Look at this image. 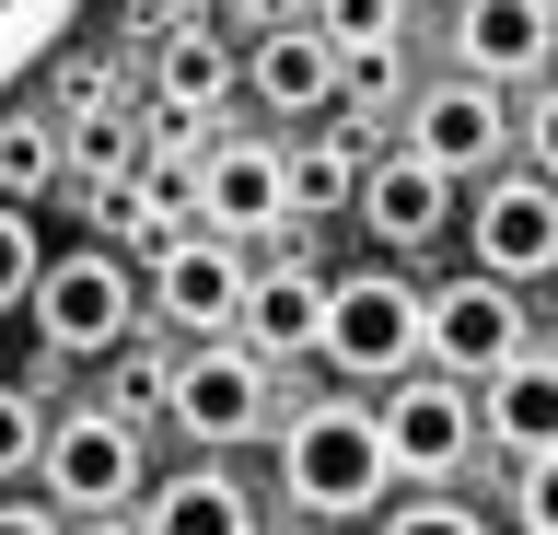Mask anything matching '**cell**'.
Listing matches in <instances>:
<instances>
[{
    "label": "cell",
    "instance_id": "cell-1",
    "mask_svg": "<svg viewBox=\"0 0 558 535\" xmlns=\"http://www.w3.org/2000/svg\"><path fill=\"white\" fill-rule=\"evenodd\" d=\"M384 489H396V454H384V420L361 396L291 408V430H279V500H291V512L361 524V512H384Z\"/></svg>",
    "mask_w": 558,
    "mask_h": 535
},
{
    "label": "cell",
    "instance_id": "cell-2",
    "mask_svg": "<svg viewBox=\"0 0 558 535\" xmlns=\"http://www.w3.org/2000/svg\"><path fill=\"white\" fill-rule=\"evenodd\" d=\"M314 361H326V373H349V385H396V373H418V361H430V291H408L396 268L326 280Z\"/></svg>",
    "mask_w": 558,
    "mask_h": 535
},
{
    "label": "cell",
    "instance_id": "cell-3",
    "mask_svg": "<svg viewBox=\"0 0 558 535\" xmlns=\"http://www.w3.org/2000/svg\"><path fill=\"white\" fill-rule=\"evenodd\" d=\"M35 338L47 350H70V361H94V350H117L140 326V280H129V256H105V245H70V256H47L35 268Z\"/></svg>",
    "mask_w": 558,
    "mask_h": 535
},
{
    "label": "cell",
    "instance_id": "cell-4",
    "mask_svg": "<svg viewBox=\"0 0 558 535\" xmlns=\"http://www.w3.org/2000/svg\"><path fill=\"white\" fill-rule=\"evenodd\" d=\"M163 420L186 430V442H256V430H268V350H244L233 326H221V338H186Z\"/></svg>",
    "mask_w": 558,
    "mask_h": 535
},
{
    "label": "cell",
    "instance_id": "cell-5",
    "mask_svg": "<svg viewBox=\"0 0 558 535\" xmlns=\"http://www.w3.org/2000/svg\"><path fill=\"white\" fill-rule=\"evenodd\" d=\"M47 500H59L70 524L82 512H129L140 500V430L117 408H82V420H47V454H35Z\"/></svg>",
    "mask_w": 558,
    "mask_h": 535
},
{
    "label": "cell",
    "instance_id": "cell-6",
    "mask_svg": "<svg viewBox=\"0 0 558 535\" xmlns=\"http://www.w3.org/2000/svg\"><path fill=\"white\" fill-rule=\"evenodd\" d=\"M373 420H384V454H396V477H418V489H442L453 465L488 442L453 373H396V396H384Z\"/></svg>",
    "mask_w": 558,
    "mask_h": 535
},
{
    "label": "cell",
    "instance_id": "cell-7",
    "mask_svg": "<svg viewBox=\"0 0 558 535\" xmlns=\"http://www.w3.org/2000/svg\"><path fill=\"white\" fill-rule=\"evenodd\" d=\"M465 245L488 280H558V175H488L465 210Z\"/></svg>",
    "mask_w": 558,
    "mask_h": 535
},
{
    "label": "cell",
    "instance_id": "cell-8",
    "mask_svg": "<svg viewBox=\"0 0 558 535\" xmlns=\"http://www.w3.org/2000/svg\"><path fill=\"white\" fill-rule=\"evenodd\" d=\"M198 221L209 233H291V151L279 141H221L198 151Z\"/></svg>",
    "mask_w": 558,
    "mask_h": 535
},
{
    "label": "cell",
    "instance_id": "cell-9",
    "mask_svg": "<svg viewBox=\"0 0 558 535\" xmlns=\"http://www.w3.org/2000/svg\"><path fill=\"white\" fill-rule=\"evenodd\" d=\"M151 303H163L174 338H221V326L244 315V256H233V233H174V245L151 256Z\"/></svg>",
    "mask_w": 558,
    "mask_h": 535
},
{
    "label": "cell",
    "instance_id": "cell-10",
    "mask_svg": "<svg viewBox=\"0 0 558 535\" xmlns=\"http://www.w3.org/2000/svg\"><path fill=\"white\" fill-rule=\"evenodd\" d=\"M512 350H523V303H512V280H488V268H477V280H442V291H430V361H442L453 385H465V373L488 385Z\"/></svg>",
    "mask_w": 558,
    "mask_h": 535
},
{
    "label": "cell",
    "instance_id": "cell-11",
    "mask_svg": "<svg viewBox=\"0 0 558 535\" xmlns=\"http://www.w3.org/2000/svg\"><path fill=\"white\" fill-rule=\"evenodd\" d=\"M547 59H558V0H465V12H453V71L535 82Z\"/></svg>",
    "mask_w": 558,
    "mask_h": 535
},
{
    "label": "cell",
    "instance_id": "cell-12",
    "mask_svg": "<svg viewBox=\"0 0 558 535\" xmlns=\"http://www.w3.org/2000/svg\"><path fill=\"white\" fill-rule=\"evenodd\" d=\"M408 141L430 151L442 175H477V163H500V151H512V117H500V82H477V71L430 82V94H418V117H408Z\"/></svg>",
    "mask_w": 558,
    "mask_h": 535
},
{
    "label": "cell",
    "instance_id": "cell-13",
    "mask_svg": "<svg viewBox=\"0 0 558 535\" xmlns=\"http://www.w3.org/2000/svg\"><path fill=\"white\" fill-rule=\"evenodd\" d=\"M349 210L373 221V245H430V233L453 221V175H442V163H430L418 141H408V151H373Z\"/></svg>",
    "mask_w": 558,
    "mask_h": 535
},
{
    "label": "cell",
    "instance_id": "cell-14",
    "mask_svg": "<svg viewBox=\"0 0 558 535\" xmlns=\"http://www.w3.org/2000/svg\"><path fill=\"white\" fill-rule=\"evenodd\" d=\"M477 430L500 442V454H547L558 442V338H523L500 373H488V396H477Z\"/></svg>",
    "mask_w": 558,
    "mask_h": 535
},
{
    "label": "cell",
    "instance_id": "cell-15",
    "mask_svg": "<svg viewBox=\"0 0 558 535\" xmlns=\"http://www.w3.org/2000/svg\"><path fill=\"white\" fill-rule=\"evenodd\" d=\"M244 71H256V94H268L279 117H314V106H326V94H338L349 47L326 36V24H268V36H256V59H244Z\"/></svg>",
    "mask_w": 558,
    "mask_h": 535
},
{
    "label": "cell",
    "instance_id": "cell-16",
    "mask_svg": "<svg viewBox=\"0 0 558 535\" xmlns=\"http://www.w3.org/2000/svg\"><path fill=\"white\" fill-rule=\"evenodd\" d=\"M314 326H326V280L314 268H291V256L244 268V315H233L244 350H314Z\"/></svg>",
    "mask_w": 558,
    "mask_h": 535
},
{
    "label": "cell",
    "instance_id": "cell-17",
    "mask_svg": "<svg viewBox=\"0 0 558 535\" xmlns=\"http://www.w3.org/2000/svg\"><path fill=\"white\" fill-rule=\"evenodd\" d=\"M140 535H256V500L221 465H186L163 489H140Z\"/></svg>",
    "mask_w": 558,
    "mask_h": 535
},
{
    "label": "cell",
    "instance_id": "cell-18",
    "mask_svg": "<svg viewBox=\"0 0 558 535\" xmlns=\"http://www.w3.org/2000/svg\"><path fill=\"white\" fill-rule=\"evenodd\" d=\"M82 12H94V0H0V94L24 71H47V59L82 36Z\"/></svg>",
    "mask_w": 558,
    "mask_h": 535
},
{
    "label": "cell",
    "instance_id": "cell-19",
    "mask_svg": "<svg viewBox=\"0 0 558 535\" xmlns=\"http://www.w3.org/2000/svg\"><path fill=\"white\" fill-rule=\"evenodd\" d=\"M349 198H361V151H338V141L291 151V221L303 210H349Z\"/></svg>",
    "mask_w": 558,
    "mask_h": 535
},
{
    "label": "cell",
    "instance_id": "cell-20",
    "mask_svg": "<svg viewBox=\"0 0 558 535\" xmlns=\"http://www.w3.org/2000/svg\"><path fill=\"white\" fill-rule=\"evenodd\" d=\"M35 268H47L35 210H24V198H0V315H24V303H35Z\"/></svg>",
    "mask_w": 558,
    "mask_h": 535
},
{
    "label": "cell",
    "instance_id": "cell-21",
    "mask_svg": "<svg viewBox=\"0 0 558 535\" xmlns=\"http://www.w3.org/2000/svg\"><path fill=\"white\" fill-rule=\"evenodd\" d=\"M396 24H408V0H326V36L349 59H396Z\"/></svg>",
    "mask_w": 558,
    "mask_h": 535
},
{
    "label": "cell",
    "instance_id": "cell-22",
    "mask_svg": "<svg viewBox=\"0 0 558 535\" xmlns=\"http://www.w3.org/2000/svg\"><path fill=\"white\" fill-rule=\"evenodd\" d=\"M47 175H59V141L35 117H0V198H35Z\"/></svg>",
    "mask_w": 558,
    "mask_h": 535
},
{
    "label": "cell",
    "instance_id": "cell-23",
    "mask_svg": "<svg viewBox=\"0 0 558 535\" xmlns=\"http://www.w3.org/2000/svg\"><path fill=\"white\" fill-rule=\"evenodd\" d=\"M174 396V361L140 350V338H117V420H140V408H163Z\"/></svg>",
    "mask_w": 558,
    "mask_h": 535
},
{
    "label": "cell",
    "instance_id": "cell-24",
    "mask_svg": "<svg viewBox=\"0 0 558 535\" xmlns=\"http://www.w3.org/2000/svg\"><path fill=\"white\" fill-rule=\"evenodd\" d=\"M35 454H47V408L24 385H0V477H24Z\"/></svg>",
    "mask_w": 558,
    "mask_h": 535
},
{
    "label": "cell",
    "instance_id": "cell-25",
    "mask_svg": "<svg viewBox=\"0 0 558 535\" xmlns=\"http://www.w3.org/2000/svg\"><path fill=\"white\" fill-rule=\"evenodd\" d=\"M373 535H488L477 512H465V500H442V489H418V500H396V512H384Z\"/></svg>",
    "mask_w": 558,
    "mask_h": 535
},
{
    "label": "cell",
    "instance_id": "cell-26",
    "mask_svg": "<svg viewBox=\"0 0 558 535\" xmlns=\"http://www.w3.org/2000/svg\"><path fill=\"white\" fill-rule=\"evenodd\" d=\"M163 94H174V106H221V47L186 36V47L163 59Z\"/></svg>",
    "mask_w": 558,
    "mask_h": 535
},
{
    "label": "cell",
    "instance_id": "cell-27",
    "mask_svg": "<svg viewBox=\"0 0 558 535\" xmlns=\"http://www.w3.org/2000/svg\"><path fill=\"white\" fill-rule=\"evenodd\" d=\"M523 535H558V442L523 454Z\"/></svg>",
    "mask_w": 558,
    "mask_h": 535
},
{
    "label": "cell",
    "instance_id": "cell-28",
    "mask_svg": "<svg viewBox=\"0 0 558 535\" xmlns=\"http://www.w3.org/2000/svg\"><path fill=\"white\" fill-rule=\"evenodd\" d=\"M523 151H535V175H558V82L523 106Z\"/></svg>",
    "mask_w": 558,
    "mask_h": 535
},
{
    "label": "cell",
    "instance_id": "cell-29",
    "mask_svg": "<svg viewBox=\"0 0 558 535\" xmlns=\"http://www.w3.org/2000/svg\"><path fill=\"white\" fill-rule=\"evenodd\" d=\"M0 535H70L59 512H35V500H0Z\"/></svg>",
    "mask_w": 558,
    "mask_h": 535
},
{
    "label": "cell",
    "instance_id": "cell-30",
    "mask_svg": "<svg viewBox=\"0 0 558 535\" xmlns=\"http://www.w3.org/2000/svg\"><path fill=\"white\" fill-rule=\"evenodd\" d=\"M82 535H140V524H129V512H82Z\"/></svg>",
    "mask_w": 558,
    "mask_h": 535
},
{
    "label": "cell",
    "instance_id": "cell-31",
    "mask_svg": "<svg viewBox=\"0 0 558 535\" xmlns=\"http://www.w3.org/2000/svg\"><path fill=\"white\" fill-rule=\"evenodd\" d=\"M256 535H268V524H256ZM279 535H326V524H314V512H291V524H279Z\"/></svg>",
    "mask_w": 558,
    "mask_h": 535
}]
</instances>
